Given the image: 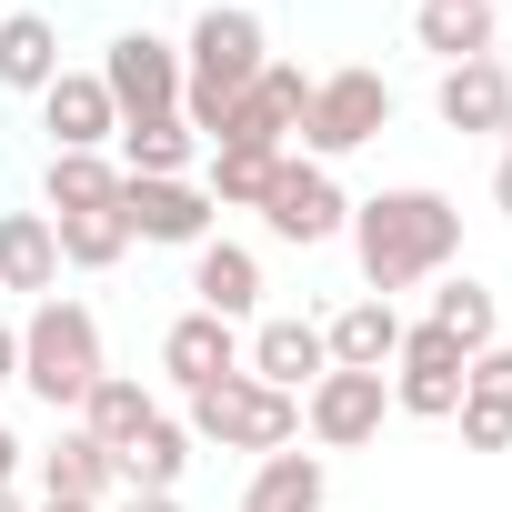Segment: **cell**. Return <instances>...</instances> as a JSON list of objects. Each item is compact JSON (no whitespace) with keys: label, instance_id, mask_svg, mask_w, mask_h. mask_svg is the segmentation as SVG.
Instances as JSON below:
<instances>
[{"label":"cell","instance_id":"37","mask_svg":"<svg viewBox=\"0 0 512 512\" xmlns=\"http://www.w3.org/2000/svg\"><path fill=\"white\" fill-rule=\"evenodd\" d=\"M0 512H21V492H11V482H0Z\"/></svg>","mask_w":512,"mask_h":512},{"label":"cell","instance_id":"34","mask_svg":"<svg viewBox=\"0 0 512 512\" xmlns=\"http://www.w3.org/2000/svg\"><path fill=\"white\" fill-rule=\"evenodd\" d=\"M121 512H181V492H131Z\"/></svg>","mask_w":512,"mask_h":512},{"label":"cell","instance_id":"23","mask_svg":"<svg viewBox=\"0 0 512 512\" xmlns=\"http://www.w3.org/2000/svg\"><path fill=\"white\" fill-rule=\"evenodd\" d=\"M51 282H61L51 211H0V292H41L51 302Z\"/></svg>","mask_w":512,"mask_h":512},{"label":"cell","instance_id":"22","mask_svg":"<svg viewBox=\"0 0 512 512\" xmlns=\"http://www.w3.org/2000/svg\"><path fill=\"white\" fill-rule=\"evenodd\" d=\"M111 492H121V462L71 422V432L41 452V502H111Z\"/></svg>","mask_w":512,"mask_h":512},{"label":"cell","instance_id":"14","mask_svg":"<svg viewBox=\"0 0 512 512\" xmlns=\"http://www.w3.org/2000/svg\"><path fill=\"white\" fill-rule=\"evenodd\" d=\"M41 131H51V151H111L121 141V111H111L101 71H61L41 91Z\"/></svg>","mask_w":512,"mask_h":512},{"label":"cell","instance_id":"18","mask_svg":"<svg viewBox=\"0 0 512 512\" xmlns=\"http://www.w3.org/2000/svg\"><path fill=\"white\" fill-rule=\"evenodd\" d=\"M332 502V462L322 452H262L241 482V512H322Z\"/></svg>","mask_w":512,"mask_h":512},{"label":"cell","instance_id":"15","mask_svg":"<svg viewBox=\"0 0 512 512\" xmlns=\"http://www.w3.org/2000/svg\"><path fill=\"white\" fill-rule=\"evenodd\" d=\"M432 111H442V131H462V141H492V131H512V71H502V51H492V61H462V71H442Z\"/></svg>","mask_w":512,"mask_h":512},{"label":"cell","instance_id":"4","mask_svg":"<svg viewBox=\"0 0 512 512\" xmlns=\"http://www.w3.org/2000/svg\"><path fill=\"white\" fill-rule=\"evenodd\" d=\"M191 412V442H211V452H292L302 442V402L292 392H272V382H251V372H231V382H211V392H181Z\"/></svg>","mask_w":512,"mask_h":512},{"label":"cell","instance_id":"27","mask_svg":"<svg viewBox=\"0 0 512 512\" xmlns=\"http://www.w3.org/2000/svg\"><path fill=\"white\" fill-rule=\"evenodd\" d=\"M151 412H161V402H151V392H141L131 372H101V382H91V402H81L71 422H81V432H91L101 452H121V442H131V432L151 422Z\"/></svg>","mask_w":512,"mask_h":512},{"label":"cell","instance_id":"6","mask_svg":"<svg viewBox=\"0 0 512 512\" xmlns=\"http://www.w3.org/2000/svg\"><path fill=\"white\" fill-rule=\"evenodd\" d=\"M262 231L292 241V251H322V241L352 231V201H342V181H332L322 161L282 151V171H272V191H262Z\"/></svg>","mask_w":512,"mask_h":512},{"label":"cell","instance_id":"8","mask_svg":"<svg viewBox=\"0 0 512 512\" xmlns=\"http://www.w3.org/2000/svg\"><path fill=\"white\" fill-rule=\"evenodd\" d=\"M302 111H312V71H292V61H262V81H251V91L231 101V121L211 131V151H292Z\"/></svg>","mask_w":512,"mask_h":512},{"label":"cell","instance_id":"21","mask_svg":"<svg viewBox=\"0 0 512 512\" xmlns=\"http://www.w3.org/2000/svg\"><path fill=\"white\" fill-rule=\"evenodd\" d=\"M492 0H422L412 11V41L442 61V71H462V61H492Z\"/></svg>","mask_w":512,"mask_h":512},{"label":"cell","instance_id":"1","mask_svg":"<svg viewBox=\"0 0 512 512\" xmlns=\"http://www.w3.org/2000/svg\"><path fill=\"white\" fill-rule=\"evenodd\" d=\"M352 262H362V292L372 302H392L412 282H442L462 262V201L432 191V181H402V191L352 201Z\"/></svg>","mask_w":512,"mask_h":512},{"label":"cell","instance_id":"20","mask_svg":"<svg viewBox=\"0 0 512 512\" xmlns=\"http://www.w3.org/2000/svg\"><path fill=\"white\" fill-rule=\"evenodd\" d=\"M191 452H201V442H191V422H171V412H151V422H141V432H131V442H121L111 462H121V492H181V472H191Z\"/></svg>","mask_w":512,"mask_h":512},{"label":"cell","instance_id":"36","mask_svg":"<svg viewBox=\"0 0 512 512\" xmlns=\"http://www.w3.org/2000/svg\"><path fill=\"white\" fill-rule=\"evenodd\" d=\"M41 512H101V502H41Z\"/></svg>","mask_w":512,"mask_h":512},{"label":"cell","instance_id":"13","mask_svg":"<svg viewBox=\"0 0 512 512\" xmlns=\"http://www.w3.org/2000/svg\"><path fill=\"white\" fill-rule=\"evenodd\" d=\"M191 312H211V322H251V312H262V251L211 231V241L191 251Z\"/></svg>","mask_w":512,"mask_h":512},{"label":"cell","instance_id":"12","mask_svg":"<svg viewBox=\"0 0 512 512\" xmlns=\"http://www.w3.org/2000/svg\"><path fill=\"white\" fill-rule=\"evenodd\" d=\"M241 372L302 402V392H312V382L332 372V352H322V322H312V312H282V322H262V332L241 342Z\"/></svg>","mask_w":512,"mask_h":512},{"label":"cell","instance_id":"32","mask_svg":"<svg viewBox=\"0 0 512 512\" xmlns=\"http://www.w3.org/2000/svg\"><path fill=\"white\" fill-rule=\"evenodd\" d=\"M0 382H21V322H0Z\"/></svg>","mask_w":512,"mask_h":512},{"label":"cell","instance_id":"24","mask_svg":"<svg viewBox=\"0 0 512 512\" xmlns=\"http://www.w3.org/2000/svg\"><path fill=\"white\" fill-rule=\"evenodd\" d=\"M61 81V31L41 11H0V91H51Z\"/></svg>","mask_w":512,"mask_h":512},{"label":"cell","instance_id":"16","mask_svg":"<svg viewBox=\"0 0 512 512\" xmlns=\"http://www.w3.org/2000/svg\"><path fill=\"white\" fill-rule=\"evenodd\" d=\"M161 372H171L181 392H211V382H231V372H241V322L181 312V322L161 332Z\"/></svg>","mask_w":512,"mask_h":512},{"label":"cell","instance_id":"31","mask_svg":"<svg viewBox=\"0 0 512 512\" xmlns=\"http://www.w3.org/2000/svg\"><path fill=\"white\" fill-rule=\"evenodd\" d=\"M462 392H472V402H512V342L472 352V362H462Z\"/></svg>","mask_w":512,"mask_h":512},{"label":"cell","instance_id":"29","mask_svg":"<svg viewBox=\"0 0 512 512\" xmlns=\"http://www.w3.org/2000/svg\"><path fill=\"white\" fill-rule=\"evenodd\" d=\"M51 241H61V262H71V272H111L121 251H131L121 211H61V221H51Z\"/></svg>","mask_w":512,"mask_h":512},{"label":"cell","instance_id":"19","mask_svg":"<svg viewBox=\"0 0 512 512\" xmlns=\"http://www.w3.org/2000/svg\"><path fill=\"white\" fill-rule=\"evenodd\" d=\"M201 171V131L181 111L161 121H121V181H191Z\"/></svg>","mask_w":512,"mask_h":512},{"label":"cell","instance_id":"10","mask_svg":"<svg viewBox=\"0 0 512 512\" xmlns=\"http://www.w3.org/2000/svg\"><path fill=\"white\" fill-rule=\"evenodd\" d=\"M382 412H392V372H322L302 392V432L322 452H362L382 432Z\"/></svg>","mask_w":512,"mask_h":512},{"label":"cell","instance_id":"7","mask_svg":"<svg viewBox=\"0 0 512 512\" xmlns=\"http://www.w3.org/2000/svg\"><path fill=\"white\" fill-rule=\"evenodd\" d=\"M101 91H111L121 121H161V111H181V41H161V31H121V41L101 51Z\"/></svg>","mask_w":512,"mask_h":512},{"label":"cell","instance_id":"3","mask_svg":"<svg viewBox=\"0 0 512 512\" xmlns=\"http://www.w3.org/2000/svg\"><path fill=\"white\" fill-rule=\"evenodd\" d=\"M101 372H111V362H101V312L71 302V292L31 302V322H21V382H31L51 412H81Z\"/></svg>","mask_w":512,"mask_h":512},{"label":"cell","instance_id":"35","mask_svg":"<svg viewBox=\"0 0 512 512\" xmlns=\"http://www.w3.org/2000/svg\"><path fill=\"white\" fill-rule=\"evenodd\" d=\"M492 201H502V221H512V151L492 161Z\"/></svg>","mask_w":512,"mask_h":512},{"label":"cell","instance_id":"26","mask_svg":"<svg viewBox=\"0 0 512 512\" xmlns=\"http://www.w3.org/2000/svg\"><path fill=\"white\" fill-rule=\"evenodd\" d=\"M41 201H51V221H61V211H111V201H121V161H101V151H51Z\"/></svg>","mask_w":512,"mask_h":512},{"label":"cell","instance_id":"5","mask_svg":"<svg viewBox=\"0 0 512 512\" xmlns=\"http://www.w3.org/2000/svg\"><path fill=\"white\" fill-rule=\"evenodd\" d=\"M392 131V81L382 71H322L312 81V111H302V161H342V151H362V141H382Z\"/></svg>","mask_w":512,"mask_h":512},{"label":"cell","instance_id":"11","mask_svg":"<svg viewBox=\"0 0 512 512\" xmlns=\"http://www.w3.org/2000/svg\"><path fill=\"white\" fill-rule=\"evenodd\" d=\"M111 211H121V231H131V241H161V251H201V241H211V221H221L201 181H121V201H111Z\"/></svg>","mask_w":512,"mask_h":512},{"label":"cell","instance_id":"30","mask_svg":"<svg viewBox=\"0 0 512 512\" xmlns=\"http://www.w3.org/2000/svg\"><path fill=\"white\" fill-rule=\"evenodd\" d=\"M452 422H462V442H472V452H512V402H472V392H462V412H452Z\"/></svg>","mask_w":512,"mask_h":512},{"label":"cell","instance_id":"28","mask_svg":"<svg viewBox=\"0 0 512 512\" xmlns=\"http://www.w3.org/2000/svg\"><path fill=\"white\" fill-rule=\"evenodd\" d=\"M272 171H282V151H201V191H211V211H262Z\"/></svg>","mask_w":512,"mask_h":512},{"label":"cell","instance_id":"2","mask_svg":"<svg viewBox=\"0 0 512 512\" xmlns=\"http://www.w3.org/2000/svg\"><path fill=\"white\" fill-rule=\"evenodd\" d=\"M262 61H272L262 11H241V0H211V11L191 21V41H181V121L201 131V151H211V131L231 121V101L262 81Z\"/></svg>","mask_w":512,"mask_h":512},{"label":"cell","instance_id":"25","mask_svg":"<svg viewBox=\"0 0 512 512\" xmlns=\"http://www.w3.org/2000/svg\"><path fill=\"white\" fill-rule=\"evenodd\" d=\"M422 322H432L442 342H462V362L502 342V302H492V292H482L472 272H442V292H432V312H422Z\"/></svg>","mask_w":512,"mask_h":512},{"label":"cell","instance_id":"9","mask_svg":"<svg viewBox=\"0 0 512 512\" xmlns=\"http://www.w3.org/2000/svg\"><path fill=\"white\" fill-rule=\"evenodd\" d=\"M392 412L452 422V412H462V342H442L432 322H402V352H392Z\"/></svg>","mask_w":512,"mask_h":512},{"label":"cell","instance_id":"17","mask_svg":"<svg viewBox=\"0 0 512 512\" xmlns=\"http://www.w3.org/2000/svg\"><path fill=\"white\" fill-rule=\"evenodd\" d=\"M322 352H332V372H392V352H402V312L392 302H342L332 322H322Z\"/></svg>","mask_w":512,"mask_h":512},{"label":"cell","instance_id":"33","mask_svg":"<svg viewBox=\"0 0 512 512\" xmlns=\"http://www.w3.org/2000/svg\"><path fill=\"white\" fill-rule=\"evenodd\" d=\"M21 462H31V452H21V432H11V422H0V482H11Z\"/></svg>","mask_w":512,"mask_h":512}]
</instances>
